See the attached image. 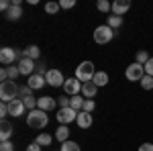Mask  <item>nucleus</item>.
Wrapping results in <instances>:
<instances>
[{
  "instance_id": "f257e3e1",
  "label": "nucleus",
  "mask_w": 153,
  "mask_h": 151,
  "mask_svg": "<svg viewBox=\"0 0 153 151\" xmlns=\"http://www.w3.org/2000/svg\"><path fill=\"white\" fill-rule=\"evenodd\" d=\"M49 123V116L45 110H39V108H35V110H29V115H27V125L31 129H35V131H41V129H45Z\"/></svg>"
},
{
  "instance_id": "f03ea898",
  "label": "nucleus",
  "mask_w": 153,
  "mask_h": 151,
  "mask_svg": "<svg viewBox=\"0 0 153 151\" xmlns=\"http://www.w3.org/2000/svg\"><path fill=\"white\" fill-rule=\"evenodd\" d=\"M0 98H2V102H12L14 98H19V86H16V82L6 80L0 84Z\"/></svg>"
},
{
  "instance_id": "7ed1b4c3",
  "label": "nucleus",
  "mask_w": 153,
  "mask_h": 151,
  "mask_svg": "<svg viewBox=\"0 0 153 151\" xmlns=\"http://www.w3.org/2000/svg\"><path fill=\"white\" fill-rule=\"evenodd\" d=\"M94 63L92 61H82L78 68H76V78L82 82V84H86V82H92L94 80Z\"/></svg>"
},
{
  "instance_id": "20e7f679",
  "label": "nucleus",
  "mask_w": 153,
  "mask_h": 151,
  "mask_svg": "<svg viewBox=\"0 0 153 151\" xmlns=\"http://www.w3.org/2000/svg\"><path fill=\"white\" fill-rule=\"evenodd\" d=\"M23 51H19V49H12V47H2L0 49V63L2 65H12L14 61H19V59H23Z\"/></svg>"
},
{
  "instance_id": "39448f33",
  "label": "nucleus",
  "mask_w": 153,
  "mask_h": 151,
  "mask_svg": "<svg viewBox=\"0 0 153 151\" xmlns=\"http://www.w3.org/2000/svg\"><path fill=\"white\" fill-rule=\"evenodd\" d=\"M112 37H114V31H112L108 25H100V27H96V29H94V43H98V45H106V43H110Z\"/></svg>"
},
{
  "instance_id": "423d86ee",
  "label": "nucleus",
  "mask_w": 153,
  "mask_h": 151,
  "mask_svg": "<svg viewBox=\"0 0 153 151\" xmlns=\"http://www.w3.org/2000/svg\"><path fill=\"white\" fill-rule=\"evenodd\" d=\"M125 76H127V80H129V82H141L143 78H145V68H143L141 63L133 61L131 65H127Z\"/></svg>"
},
{
  "instance_id": "0eeeda50",
  "label": "nucleus",
  "mask_w": 153,
  "mask_h": 151,
  "mask_svg": "<svg viewBox=\"0 0 153 151\" xmlns=\"http://www.w3.org/2000/svg\"><path fill=\"white\" fill-rule=\"evenodd\" d=\"M82 82L78 80V78H76V76H74V78H68V80H65V84H63V92L68 94V96H78V94H82Z\"/></svg>"
},
{
  "instance_id": "6e6552de",
  "label": "nucleus",
  "mask_w": 153,
  "mask_h": 151,
  "mask_svg": "<svg viewBox=\"0 0 153 151\" xmlns=\"http://www.w3.org/2000/svg\"><path fill=\"white\" fill-rule=\"evenodd\" d=\"M59 125H70V123H76V118H78V112L74 110V108H59L57 115H55Z\"/></svg>"
},
{
  "instance_id": "1a4fd4ad",
  "label": "nucleus",
  "mask_w": 153,
  "mask_h": 151,
  "mask_svg": "<svg viewBox=\"0 0 153 151\" xmlns=\"http://www.w3.org/2000/svg\"><path fill=\"white\" fill-rule=\"evenodd\" d=\"M45 80H47V84L51 88H59V86L65 84V78H63V74L59 70H49L47 74H45Z\"/></svg>"
},
{
  "instance_id": "9d476101",
  "label": "nucleus",
  "mask_w": 153,
  "mask_h": 151,
  "mask_svg": "<svg viewBox=\"0 0 153 151\" xmlns=\"http://www.w3.org/2000/svg\"><path fill=\"white\" fill-rule=\"evenodd\" d=\"M35 68H37V63L33 61V59H29V57L19 59V70H21V76H27V78H31V76L35 74Z\"/></svg>"
},
{
  "instance_id": "9b49d317",
  "label": "nucleus",
  "mask_w": 153,
  "mask_h": 151,
  "mask_svg": "<svg viewBox=\"0 0 153 151\" xmlns=\"http://www.w3.org/2000/svg\"><path fill=\"white\" fill-rule=\"evenodd\" d=\"M37 108L39 110H45V112L55 110L57 108V100L53 96H41V98H37Z\"/></svg>"
},
{
  "instance_id": "f8f14e48",
  "label": "nucleus",
  "mask_w": 153,
  "mask_h": 151,
  "mask_svg": "<svg viewBox=\"0 0 153 151\" xmlns=\"http://www.w3.org/2000/svg\"><path fill=\"white\" fill-rule=\"evenodd\" d=\"M25 110H27V106L23 104V100H21V98H14L12 102H8V112H10L14 118L23 116V115H25Z\"/></svg>"
},
{
  "instance_id": "ddd939ff",
  "label": "nucleus",
  "mask_w": 153,
  "mask_h": 151,
  "mask_svg": "<svg viewBox=\"0 0 153 151\" xmlns=\"http://www.w3.org/2000/svg\"><path fill=\"white\" fill-rule=\"evenodd\" d=\"M129 8H131V0H114L112 2V14H117V16L127 14Z\"/></svg>"
},
{
  "instance_id": "4468645a",
  "label": "nucleus",
  "mask_w": 153,
  "mask_h": 151,
  "mask_svg": "<svg viewBox=\"0 0 153 151\" xmlns=\"http://www.w3.org/2000/svg\"><path fill=\"white\" fill-rule=\"evenodd\" d=\"M45 84H47L45 76H39V74H33L31 78H27V86H29L31 90H41Z\"/></svg>"
},
{
  "instance_id": "2eb2a0df",
  "label": "nucleus",
  "mask_w": 153,
  "mask_h": 151,
  "mask_svg": "<svg viewBox=\"0 0 153 151\" xmlns=\"http://www.w3.org/2000/svg\"><path fill=\"white\" fill-rule=\"evenodd\" d=\"M96 94H98V86H96L94 82H86L82 86V96L84 98H88V100H94Z\"/></svg>"
},
{
  "instance_id": "dca6fc26",
  "label": "nucleus",
  "mask_w": 153,
  "mask_h": 151,
  "mask_svg": "<svg viewBox=\"0 0 153 151\" xmlns=\"http://www.w3.org/2000/svg\"><path fill=\"white\" fill-rule=\"evenodd\" d=\"M76 123H78V127L80 129H90L92 127V123H94V118L90 112H78V118H76Z\"/></svg>"
},
{
  "instance_id": "f3484780",
  "label": "nucleus",
  "mask_w": 153,
  "mask_h": 151,
  "mask_svg": "<svg viewBox=\"0 0 153 151\" xmlns=\"http://www.w3.org/2000/svg\"><path fill=\"white\" fill-rule=\"evenodd\" d=\"M53 137H55L59 143L70 141V129H68V125H59V127L55 129V135H53Z\"/></svg>"
},
{
  "instance_id": "a211bd4d",
  "label": "nucleus",
  "mask_w": 153,
  "mask_h": 151,
  "mask_svg": "<svg viewBox=\"0 0 153 151\" xmlns=\"http://www.w3.org/2000/svg\"><path fill=\"white\" fill-rule=\"evenodd\" d=\"M12 133H14V127H12L10 123H6V121H2V131H0V141L4 143V141H10Z\"/></svg>"
},
{
  "instance_id": "6ab92c4d",
  "label": "nucleus",
  "mask_w": 153,
  "mask_h": 151,
  "mask_svg": "<svg viewBox=\"0 0 153 151\" xmlns=\"http://www.w3.org/2000/svg\"><path fill=\"white\" fill-rule=\"evenodd\" d=\"M4 16H6L8 21H12V23H14V21H19V19L23 16V6H19V4H12V6H10V10L6 12Z\"/></svg>"
},
{
  "instance_id": "aec40b11",
  "label": "nucleus",
  "mask_w": 153,
  "mask_h": 151,
  "mask_svg": "<svg viewBox=\"0 0 153 151\" xmlns=\"http://www.w3.org/2000/svg\"><path fill=\"white\" fill-rule=\"evenodd\" d=\"M23 55H25V57H29V59H33V61H37V59L41 57V49H39L37 45H29L23 51Z\"/></svg>"
},
{
  "instance_id": "412c9836",
  "label": "nucleus",
  "mask_w": 153,
  "mask_h": 151,
  "mask_svg": "<svg viewBox=\"0 0 153 151\" xmlns=\"http://www.w3.org/2000/svg\"><path fill=\"white\" fill-rule=\"evenodd\" d=\"M84 102H86V98H82L80 94H78V96H71V98H70V108H74L76 112H82Z\"/></svg>"
},
{
  "instance_id": "4be33fe9",
  "label": "nucleus",
  "mask_w": 153,
  "mask_h": 151,
  "mask_svg": "<svg viewBox=\"0 0 153 151\" xmlns=\"http://www.w3.org/2000/svg\"><path fill=\"white\" fill-rule=\"evenodd\" d=\"M92 82H94L98 88H102V86L108 84V74H106V71H96V74H94V80H92Z\"/></svg>"
},
{
  "instance_id": "5701e85b",
  "label": "nucleus",
  "mask_w": 153,
  "mask_h": 151,
  "mask_svg": "<svg viewBox=\"0 0 153 151\" xmlns=\"http://www.w3.org/2000/svg\"><path fill=\"white\" fill-rule=\"evenodd\" d=\"M51 141H53V137H51L49 133H39L37 139H35V143H39L41 147H47V145H51Z\"/></svg>"
},
{
  "instance_id": "b1692460",
  "label": "nucleus",
  "mask_w": 153,
  "mask_h": 151,
  "mask_svg": "<svg viewBox=\"0 0 153 151\" xmlns=\"http://www.w3.org/2000/svg\"><path fill=\"white\" fill-rule=\"evenodd\" d=\"M106 25L114 31V29H118V27H123V16H117V14H112V16H108L106 19Z\"/></svg>"
},
{
  "instance_id": "393cba45",
  "label": "nucleus",
  "mask_w": 153,
  "mask_h": 151,
  "mask_svg": "<svg viewBox=\"0 0 153 151\" xmlns=\"http://www.w3.org/2000/svg\"><path fill=\"white\" fill-rule=\"evenodd\" d=\"M149 59H151V55H149L145 49H143V51H137V55H135V61H137V63H141V65H145Z\"/></svg>"
},
{
  "instance_id": "a878e982",
  "label": "nucleus",
  "mask_w": 153,
  "mask_h": 151,
  "mask_svg": "<svg viewBox=\"0 0 153 151\" xmlns=\"http://www.w3.org/2000/svg\"><path fill=\"white\" fill-rule=\"evenodd\" d=\"M6 76H8V80H16L19 76H21V70H19V65H8L6 68Z\"/></svg>"
},
{
  "instance_id": "bb28decb",
  "label": "nucleus",
  "mask_w": 153,
  "mask_h": 151,
  "mask_svg": "<svg viewBox=\"0 0 153 151\" xmlns=\"http://www.w3.org/2000/svg\"><path fill=\"white\" fill-rule=\"evenodd\" d=\"M23 104L27 106L29 110H35V108H37V98L33 96V94H29L27 98H23Z\"/></svg>"
},
{
  "instance_id": "cd10ccee",
  "label": "nucleus",
  "mask_w": 153,
  "mask_h": 151,
  "mask_svg": "<svg viewBox=\"0 0 153 151\" xmlns=\"http://www.w3.org/2000/svg\"><path fill=\"white\" fill-rule=\"evenodd\" d=\"M61 151H82V149L76 141H65V143H61Z\"/></svg>"
},
{
  "instance_id": "c85d7f7f",
  "label": "nucleus",
  "mask_w": 153,
  "mask_h": 151,
  "mask_svg": "<svg viewBox=\"0 0 153 151\" xmlns=\"http://www.w3.org/2000/svg\"><path fill=\"white\" fill-rule=\"evenodd\" d=\"M96 8H98L100 12H110V10H112V4H110L108 0H98Z\"/></svg>"
},
{
  "instance_id": "c756f323",
  "label": "nucleus",
  "mask_w": 153,
  "mask_h": 151,
  "mask_svg": "<svg viewBox=\"0 0 153 151\" xmlns=\"http://www.w3.org/2000/svg\"><path fill=\"white\" fill-rule=\"evenodd\" d=\"M141 88H143V90H153V78H151V76L145 74V78L141 80Z\"/></svg>"
},
{
  "instance_id": "7c9ffc66",
  "label": "nucleus",
  "mask_w": 153,
  "mask_h": 151,
  "mask_svg": "<svg viewBox=\"0 0 153 151\" xmlns=\"http://www.w3.org/2000/svg\"><path fill=\"white\" fill-rule=\"evenodd\" d=\"M59 8H61L59 2H47V4H45V12H47V14H55Z\"/></svg>"
},
{
  "instance_id": "2f4dec72",
  "label": "nucleus",
  "mask_w": 153,
  "mask_h": 151,
  "mask_svg": "<svg viewBox=\"0 0 153 151\" xmlns=\"http://www.w3.org/2000/svg\"><path fill=\"white\" fill-rule=\"evenodd\" d=\"M94 108H96V102L94 100H88V98H86V102H84V112H90V115H92V112H94Z\"/></svg>"
},
{
  "instance_id": "473e14b6",
  "label": "nucleus",
  "mask_w": 153,
  "mask_h": 151,
  "mask_svg": "<svg viewBox=\"0 0 153 151\" xmlns=\"http://www.w3.org/2000/svg\"><path fill=\"white\" fill-rule=\"evenodd\" d=\"M29 94H31V88H29L27 84H25V86H19V98H21V100H23V98H27Z\"/></svg>"
},
{
  "instance_id": "72a5a7b5",
  "label": "nucleus",
  "mask_w": 153,
  "mask_h": 151,
  "mask_svg": "<svg viewBox=\"0 0 153 151\" xmlns=\"http://www.w3.org/2000/svg\"><path fill=\"white\" fill-rule=\"evenodd\" d=\"M59 6L65 8V10H68V8H74V6H76V0H59Z\"/></svg>"
},
{
  "instance_id": "f704fd0d",
  "label": "nucleus",
  "mask_w": 153,
  "mask_h": 151,
  "mask_svg": "<svg viewBox=\"0 0 153 151\" xmlns=\"http://www.w3.org/2000/svg\"><path fill=\"white\" fill-rule=\"evenodd\" d=\"M8 115H10V112H8V102H2V104H0V116H2V121Z\"/></svg>"
},
{
  "instance_id": "c9c22d12",
  "label": "nucleus",
  "mask_w": 153,
  "mask_h": 151,
  "mask_svg": "<svg viewBox=\"0 0 153 151\" xmlns=\"http://www.w3.org/2000/svg\"><path fill=\"white\" fill-rule=\"evenodd\" d=\"M0 151H14L12 141H4V143H0Z\"/></svg>"
},
{
  "instance_id": "e433bc0d",
  "label": "nucleus",
  "mask_w": 153,
  "mask_h": 151,
  "mask_svg": "<svg viewBox=\"0 0 153 151\" xmlns=\"http://www.w3.org/2000/svg\"><path fill=\"white\" fill-rule=\"evenodd\" d=\"M143 68H145V74H147V76H151V78H153V57L149 59V61H147V63H145Z\"/></svg>"
},
{
  "instance_id": "4c0bfd02",
  "label": "nucleus",
  "mask_w": 153,
  "mask_h": 151,
  "mask_svg": "<svg viewBox=\"0 0 153 151\" xmlns=\"http://www.w3.org/2000/svg\"><path fill=\"white\" fill-rule=\"evenodd\" d=\"M57 104H59V108H70V98H68V96L59 98V100H57Z\"/></svg>"
},
{
  "instance_id": "58836bf2",
  "label": "nucleus",
  "mask_w": 153,
  "mask_h": 151,
  "mask_svg": "<svg viewBox=\"0 0 153 151\" xmlns=\"http://www.w3.org/2000/svg\"><path fill=\"white\" fill-rule=\"evenodd\" d=\"M139 151H153V143H143V145H139Z\"/></svg>"
},
{
  "instance_id": "ea45409f",
  "label": "nucleus",
  "mask_w": 153,
  "mask_h": 151,
  "mask_svg": "<svg viewBox=\"0 0 153 151\" xmlns=\"http://www.w3.org/2000/svg\"><path fill=\"white\" fill-rule=\"evenodd\" d=\"M25 151H41V145H39V143H31Z\"/></svg>"
}]
</instances>
